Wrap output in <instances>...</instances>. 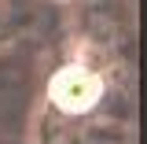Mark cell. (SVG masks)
<instances>
[{"label":"cell","mask_w":147,"mask_h":144,"mask_svg":"<svg viewBox=\"0 0 147 144\" xmlns=\"http://www.w3.org/2000/svg\"><path fill=\"white\" fill-rule=\"evenodd\" d=\"M99 92H103L99 78H96L88 67H81V63H70V67L55 70L52 85H48L52 104H55L59 111H70V115H77V111H88L92 104L99 100Z\"/></svg>","instance_id":"obj_1"}]
</instances>
